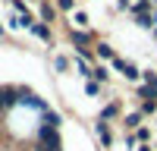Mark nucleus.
Masks as SVG:
<instances>
[{
  "mask_svg": "<svg viewBox=\"0 0 157 151\" xmlns=\"http://www.w3.org/2000/svg\"><path fill=\"white\" fill-rule=\"evenodd\" d=\"M154 95H157V88H154V85H148V88H141V98H145V101H154Z\"/></svg>",
  "mask_w": 157,
  "mask_h": 151,
  "instance_id": "obj_8",
  "label": "nucleus"
},
{
  "mask_svg": "<svg viewBox=\"0 0 157 151\" xmlns=\"http://www.w3.org/2000/svg\"><path fill=\"white\" fill-rule=\"evenodd\" d=\"M85 91H88V95H91V98H94V95H98V91H101V85H98V82H88V85H85Z\"/></svg>",
  "mask_w": 157,
  "mask_h": 151,
  "instance_id": "obj_9",
  "label": "nucleus"
},
{
  "mask_svg": "<svg viewBox=\"0 0 157 151\" xmlns=\"http://www.w3.org/2000/svg\"><path fill=\"white\" fill-rule=\"evenodd\" d=\"M60 10H72V0H60Z\"/></svg>",
  "mask_w": 157,
  "mask_h": 151,
  "instance_id": "obj_13",
  "label": "nucleus"
},
{
  "mask_svg": "<svg viewBox=\"0 0 157 151\" xmlns=\"http://www.w3.org/2000/svg\"><path fill=\"white\" fill-rule=\"evenodd\" d=\"M98 54H101V57H107V60H110V57H113V50H110L107 44H101V47H98Z\"/></svg>",
  "mask_w": 157,
  "mask_h": 151,
  "instance_id": "obj_10",
  "label": "nucleus"
},
{
  "mask_svg": "<svg viewBox=\"0 0 157 151\" xmlns=\"http://www.w3.org/2000/svg\"><path fill=\"white\" fill-rule=\"evenodd\" d=\"M98 135H101L104 148H110V145H113V135H110V126H107V120H101V123H98Z\"/></svg>",
  "mask_w": 157,
  "mask_h": 151,
  "instance_id": "obj_5",
  "label": "nucleus"
},
{
  "mask_svg": "<svg viewBox=\"0 0 157 151\" xmlns=\"http://www.w3.org/2000/svg\"><path fill=\"white\" fill-rule=\"evenodd\" d=\"M13 104H19V91H16V88H3V85H0V110L13 107Z\"/></svg>",
  "mask_w": 157,
  "mask_h": 151,
  "instance_id": "obj_2",
  "label": "nucleus"
},
{
  "mask_svg": "<svg viewBox=\"0 0 157 151\" xmlns=\"http://www.w3.org/2000/svg\"><path fill=\"white\" fill-rule=\"evenodd\" d=\"M138 151H151V148H148V145H141V148H138Z\"/></svg>",
  "mask_w": 157,
  "mask_h": 151,
  "instance_id": "obj_14",
  "label": "nucleus"
},
{
  "mask_svg": "<svg viewBox=\"0 0 157 151\" xmlns=\"http://www.w3.org/2000/svg\"><path fill=\"white\" fill-rule=\"evenodd\" d=\"M60 113H54V110H44V120H41V126H50V129H60Z\"/></svg>",
  "mask_w": 157,
  "mask_h": 151,
  "instance_id": "obj_6",
  "label": "nucleus"
},
{
  "mask_svg": "<svg viewBox=\"0 0 157 151\" xmlns=\"http://www.w3.org/2000/svg\"><path fill=\"white\" fill-rule=\"evenodd\" d=\"M32 32H35V35H41V38H47V35H50V32L44 29V25H32Z\"/></svg>",
  "mask_w": 157,
  "mask_h": 151,
  "instance_id": "obj_12",
  "label": "nucleus"
},
{
  "mask_svg": "<svg viewBox=\"0 0 157 151\" xmlns=\"http://www.w3.org/2000/svg\"><path fill=\"white\" fill-rule=\"evenodd\" d=\"M38 151H63L60 132L50 129V126H41V129H38Z\"/></svg>",
  "mask_w": 157,
  "mask_h": 151,
  "instance_id": "obj_1",
  "label": "nucleus"
},
{
  "mask_svg": "<svg viewBox=\"0 0 157 151\" xmlns=\"http://www.w3.org/2000/svg\"><path fill=\"white\" fill-rule=\"evenodd\" d=\"M116 110H120L116 104H107V107H104V113H101V120H110V117H116Z\"/></svg>",
  "mask_w": 157,
  "mask_h": 151,
  "instance_id": "obj_7",
  "label": "nucleus"
},
{
  "mask_svg": "<svg viewBox=\"0 0 157 151\" xmlns=\"http://www.w3.org/2000/svg\"><path fill=\"white\" fill-rule=\"evenodd\" d=\"M91 76H94L98 82H104V79H107V69H91Z\"/></svg>",
  "mask_w": 157,
  "mask_h": 151,
  "instance_id": "obj_11",
  "label": "nucleus"
},
{
  "mask_svg": "<svg viewBox=\"0 0 157 151\" xmlns=\"http://www.w3.org/2000/svg\"><path fill=\"white\" fill-rule=\"evenodd\" d=\"M19 104H25V107H35V110H47V104H44V101L41 98H35V95H29V91H19Z\"/></svg>",
  "mask_w": 157,
  "mask_h": 151,
  "instance_id": "obj_3",
  "label": "nucleus"
},
{
  "mask_svg": "<svg viewBox=\"0 0 157 151\" xmlns=\"http://www.w3.org/2000/svg\"><path fill=\"white\" fill-rule=\"evenodd\" d=\"M113 66L120 69L123 76H129V79H138V69L132 66V63H126V60H113Z\"/></svg>",
  "mask_w": 157,
  "mask_h": 151,
  "instance_id": "obj_4",
  "label": "nucleus"
}]
</instances>
